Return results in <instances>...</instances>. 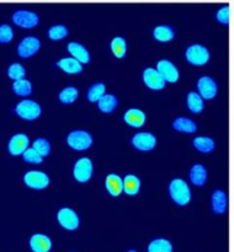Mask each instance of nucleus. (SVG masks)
I'll return each mask as SVG.
<instances>
[{
	"instance_id": "18",
	"label": "nucleus",
	"mask_w": 234,
	"mask_h": 252,
	"mask_svg": "<svg viewBox=\"0 0 234 252\" xmlns=\"http://www.w3.org/2000/svg\"><path fill=\"white\" fill-rule=\"evenodd\" d=\"M105 186H106V189H107L108 193L113 197L120 196V194L123 192L122 179H121V177L116 174H110L106 176Z\"/></svg>"
},
{
	"instance_id": "31",
	"label": "nucleus",
	"mask_w": 234,
	"mask_h": 252,
	"mask_svg": "<svg viewBox=\"0 0 234 252\" xmlns=\"http://www.w3.org/2000/svg\"><path fill=\"white\" fill-rule=\"evenodd\" d=\"M105 84L102 83H95L89 88L88 90V100L90 102H98L103 95H105Z\"/></svg>"
},
{
	"instance_id": "35",
	"label": "nucleus",
	"mask_w": 234,
	"mask_h": 252,
	"mask_svg": "<svg viewBox=\"0 0 234 252\" xmlns=\"http://www.w3.org/2000/svg\"><path fill=\"white\" fill-rule=\"evenodd\" d=\"M68 34V30L64 25H54L51 29L48 30V36L49 38L53 41H58V39L64 38Z\"/></svg>"
},
{
	"instance_id": "27",
	"label": "nucleus",
	"mask_w": 234,
	"mask_h": 252,
	"mask_svg": "<svg viewBox=\"0 0 234 252\" xmlns=\"http://www.w3.org/2000/svg\"><path fill=\"white\" fill-rule=\"evenodd\" d=\"M194 147L201 153H209L214 149V140L209 137H196L192 142Z\"/></svg>"
},
{
	"instance_id": "21",
	"label": "nucleus",
	"mask_w": 234,
	"mask_h": 252,
	"mask_svg": "<svg viewBox=\"0 0 234 252\" xmlns=\"http://www.w3.org/2000/svg\"><path fill=\"white\" fill-rule=\"evenodd\" d=\"M190 180L196 186H203L207 180V170L202 164H195L190 169Z\"/></svg>"
},
{
	"instance_id": "10",
	"label": "nucleus",
	"mask_w": 234,
	"mask_h": 252,
	"mask_svg": "<svg viewBox=\"0 0 234 252\" xmlns=\"http://www.w3.org/2000/svg\"><path fill=\"white\" fill-rule=\"evenodd\" d=\"M197 89L199 95L206 100H211L218 93V85L211 76H201L197 81Z\"/></svg>"
},
{
	"instance_id": "19",
	"label": "nucleus",
	"mask_w": 234,
	"mask_h": 252,
	"mask_svg": "<svg viewBox=\"0 0 234 252\" xmlns=\"http://www.w3.org/2000/svg\"><path fill=\"white\" fill-rule=\"evenodd\" d=\"M211 203H212V209H213L214 213L223 214L224 212L227 211V194H226V192L222 191V189H216V191L212 193Z\"/></svg>"
},
{
	"instance_id": "14",
	"label": "nucleus",
	"mask_w": 234,
	"mask_h": 252,
	"mask_svg": "<svg viewBox=\"0 0 234 252\" xmlns=\"http://www.w3.org/2000/svg\"><path fill=\"white\" fill-rule=\"evenodd\" d=\"M29 143L30 139L26 134H24V133H17V134L12 135L11 139L9 140L7 149H9L10 154L22 155L25 150L29 148Z\"/></svg>"
},
{
	"instance_id": "39",
	"label": "nucleus",
	"mask_w": 234,
	"mask_h": 252,
	"mask_svg": "<svg viewBox=\"0 0 234 252\" xmlns=\"http://www.w3.org/2000/svg\"><path fill=\"white\" fill-rule=\"evenodd\" d=\"M127 252H137V251H135V250H128Z\"/></svg>"
},
{
	"instance_id": "9",
	"label": "nucleus",
	"mask_w": 234,
	"mask_h": 252,
	"mask_svg": "<svg viewBox=\"0 0 234 252\" xmlns=\"http://www.w3.org/2000/svg\"><path fill=\"white\" fill-rule=\"evenodd\" d=\"M157 71L162 75L164 81L169 83H176L179 79V69L175 66L174 63H171L167 59H160L157 63Z\"/></svg>"
},
{
	"instance_id": "33",
	"label": "nucleus",
	"mask_w": 234,
	"mask_h": 252,
	"mask_svg": "<svg viewBox=\"0 0 234 252\" xmlns=\"http://www.w3.org/2000/svg\"><path fill=\"white\" fill-rule=\"evenodd\" d=\"M32 149L36 150L42 158L47 157L51 152V144L46 138H37L33 143H32Z\"/></svg>"
},
{
	"instance_id": "7",
	"label": "nucleus",
	"mask_w": 234,
	"mask_h": 252,
	"mask_svg": "<svg viewBox=\"0 0 234 252\" xmlns=\"http://www.w3.org/2000/svg\"><path fill=\"white\" fill-rule=\"evenodd\" d=\"M73 175L76 181L86 182L93 175V161L89 158H80L75 162L73 169Z\"/></svg>"
},
{
	"instance_id": "34",
	"label": "nucleus",
	"mask_w": 234,
	"mask_h": 252,
	"mask_svg": "<svg viewBox=\"0 0 234 252\" xmlns=\"http://www.w3.org/2000/svg\"><path fill=\"white\" fill-rule=\"evenodd\" d=\"M7 75H9L10 79L16 81V80H20V79L25 78V75H26V70H25L22 64L12 63L11 65L7 68Z\"/></svg>"
},
{
	"instance_id": "5",
	"label": "nucleus",
	"mask_w": 234,
	"mask_h": 252,
	"mask_svg": "<svg viewBox=\"0 0 234 252\" xmlns=\"http://www.w3.org/2000/svg\"><path fill=\"white\" fill-rule=\"evenodd\" d=\"M12 21L15 25L24 29H32L38 24V15L30 10H16L12 14Z\"/></svg>"
},
{
	"instance_id": "23",
	"label": "nucleus",
	"mask_w": 234,
	"mask_h": 252,
	"mask_svg": "<svg viewBox=\"0 0 234 252\" xmlns=\"http://www.w3.org/2000/svg\"><path fill=\"white\" fill-rule=\"evenodd\" d=\"M123 191L128 196H134L139 192L140 189V180L135 175H126L125 179L122 180Z\"/></svg>"
},
{
	"instance_id": "37",
	"label": "nucleus",
	"mask_w": 234,
	"mask_h": 252,
	"mask_svg": "<svg viewBox=\"0 0 234 252\" xmlns=\"http://www.w3.org/2000/svg\"><path fill=\"white\" fill-rule=\"evenodd\" d=\"M14 37V31L11 27L6 24L0 25V43H7Z\"/></svg>"
},
{
	"instance_id": "30",
	"label": "nucleus",
	"mask_w": 234,
	"mask_h": 252,
	"mask_svg": "<svg viewBox=\"0 0 234 252\" xmlns=\"http://www.w3.org/2000/svg\"><path fill=\"white\" fill-rule=\"evenodd\" d=\"M111 51H112L113 56L116 58H122L125 57L126 51H127V44H126V41L123 37H115V38L111 41Z\"/></svg>"
},
{
	"instance_id": "11",
	"label": "nucleus",
	"mask_w": 234,
	"mask_h": 252,
	"mask_svg": "<svg viewBox=\"0 0 234 252\" xmlns=\"http://www.w3.org/2000/svg\"><path fill=\"white\" fill-rule=\"evenodd\" d=\"M41 47V42L37 37L34 36H27L17 46V53L22 58H29V57L33 56Z\"/></svg>"
},
{
	"instance_id": "28",
	"label": "nucleus",
	"mask_w": 234,
	"mask_h": 252,
	"mask_svg": "<svg viewBox=\"0 0 234 252\" xmlns=\"http://www.w3.org/2000/svg\"><path fill=\"white\" fill-rule=\"evenodd\" d=\"M148 252H172V245L167 239H155L148 245Z\"/></svg>"
},
{
	"instance_id": "20",
	"label": "nucleus",
	"mask_w": 234,
	"mask_h": 252,
	"mask_svg": "<svg viewBox=\"0 0 234 252\" xmlns=\"http://www.w3.org/2000/svg\"><path fill=\"white\" fill-rule=\"evenodd\" d=\"M57 65L62 69L63 71L68 74H78L81 73L83 70V65L79 63L76 59H74L73 57H69V58H62L57 62Z\"/></svg>"
},
{
	"instance_id": "24",
	"label": "nucleus",
	"mask_w": 234,
	"mask_h": 252,
	"mask_svg": "<svg viewBox=\"0 0 234 252\" xmlns=\"http://www.w3.org/2000/svg\"><path fill=\"white\" fill-rule=\"evenodd\" d=\"M117 98H116V96L112 95V94H105V95L98 101L99 110L102 111V112L105 113L112 112L116 108V106H117Z\"/></svg>"
},
{
	"instance_id": "36",
	"label": "nucleus",
	"mask_w": 234,
	"mask_h": 252,
	"mask_svg": "<svg viewBox=\"0 0 234 252\" xmlns=\"http://www.w3.org/2000/svg\"><path fill=\"white\" fill-rule=\"evenodd\" d=\"M22 158H24L25 161L30 162V164H41L43 161V158L32 148H27L22 154Z\"/></svg>"
},
{
	"instance_id": "3",
	"label": "nucleus",
	"mask_w": 234,
	"mask_h": 252,
	"mask_svg": "<svg viewBox=\"0 0 234 252\" xmlns=\"http://www.w3.org/2000/svg\"><path fill=\"white\" fill-rule=\"evenodd\" d=\"M67 143L75 150H85L93 144V137L86 130H73L67 137Z\"/></svg>"
},
{
	"instance_id": "4",
	"label": "nucleus",
	"mask_w": 234,
	"mask_h": 252,
	"mask_svg": "<svg viewBox=\"0 0 234 252\" xmlns=\"http://www.w3.org/2000/svg\"><path fill=\"white\" fill-rule=\"evenodd\" d=\"M186 59L194 65H203L209 59V51L201 44H191L186 48Z\"/></svg>"
},
{
	"instance_id": "25",
	"label": "nucleus",
	"mask_w": 234,
	"mask_h": 252,
	"mask_svg": "<svg viewBox=\"0 0 234 252\" xmlns=\"http://www.w3.org/2000/svg\"><path fill=\"white\" fill-rule=\"evenodd\" d=\"M153 36L160 42H169L174 38V31L167 25H159L153 30Z\"/></svg>"
},
{
	"instance_id": "16",
	"label": "nucleus",
	"mask_w": 234,
	"mask_h": 252,
	"mask_svg": "<svg viewBox=\"0 0 234 252\" xmlns=\"http://www.w3.org/2000/svg\"><path fill=\"white\" fill-rule=\"evenodd\" d=\"M67 48H68L69 53L73 56V58L76 59L80 64H86L90 62V53L83 44L78 43V42H69Z\"/></svg>"
},
{
	"instance_id": "2",
	"label": "nucleus",
	"mask_w": 234,
	"mask_h": 252,
	"mask_svg": "<svg viewBox=\"0 0 234 252\" xmlns=\"http://www.w3.org/2000/svg\"><path fill=\"white\" fill-rule=\"evenodd\" d=\"M15 112L20 116L21 118L27 121H33L36 118L39 117L42 112V108L39 106V103H37L36 101L32 100H25L20 101L19 103L15 107Z\"/></svg>"
},
{
	"instance_id": "12",
	"label": "nucleus",
	"mask_w": 234,
	"mask_h": 252,
	"mask_svg": "<svg viewBox=\"0 0 234 252\" xmlns=\"http://www.w3.org/2000/svg\"><path fill=\"white\" fill-rule=\"evenodd\" d=\"M132 144L138 150H143V152H148L152 150L157 144V138L148 132H139L135 133L132 138Z\"/></svg>"
},
{
	"instance_id": "13",
	"label": "nucleus",
	"mask_w": 234,
	"mask_h": 252,
	"mask_svg": "<svg viewBox=\"0 0 234 252\" xmlns=\"http://www.w3.org/2000/svg\"><path fill=\"white\" fill-rule=\"evenodd\" d=\"M143 80L145 85L152 90H162L165 86L164 79L155 68H145L143 71Z\"/></svg>"
},
{
	"instance_id": "26",
	"label": "nucleus",
	"mask_w": 234,
	"mask_h": 252,
	"mask_svg": "<svg viewBox=\"0 0 234 252\" xmlns=\"http://www.w3.org/2000/svg\"><path fill=\"white\" fill-rule=\"evenodd\" d=\"M187 106L190 111L194 113H200L203 110V98L196 91H191L187 94Z\"/></svg>"
},
{
	"instance_id": "8",
	"label": "nucleus",
	"mask_w": 234,
	"mask_h": 252,
	"mask_svg": "<svg viewBox=\"0 0 234 252\" xmlns=\"http://www.w3.org/2000/svg\"><path fill=\"white\" fill-rule=\"evenodd\" d=\"M24 182L26 184V186L31 187V189H43L49 185V177L44 172L32 170V171H29L25 174Z\"/></svg>"
},
{
	"instance_id": "32",
	"label": "nucleus",
	"mask_w": 234,
	"mask_h": 252,
	"mask_svg": "<svg viewBox=\"0 0 234 252\" xmlns=\"http://www.w3.org/2000/svg\"><path fill=\"white\" fill-rule=\"evenodd\" d=\"M78 89L74 86H68L59 93V101L62 103H73L78 98Z\"/></svg>"
},
{
	"instance_id": "29",
	"label": "nucleus",
	"mask_w": 234,
	"mask_h": 252,
	"mask_svg": "<svg viewBox=\"0 0 234 252\" xmlns=\"http://www.w3.org/2000/svg\"><path fill=\"white\" fill-rule=\"evenodd\" d=\"M12 90L19 96H27L32 93V84L27 79H20L12 83Z\"/></svg>"
},
{
	"instance_id": "38",
	"label": "nucleus",
	"mask_w": 234,
	"mask_h": 252,
	"mask_svg": "<svg viewBox=\"0 0 234 252\" xmlns=\"http://www.w3.org/2000/svg\"><path fill=\"white\" fill-rule=\"evenodd\" d=\"M229 19H231V6L229 5H224L223 7L217 11V20L222 24L227 25L229 22Z\"/></svg>"
},
{
	"instance_id": "15",
	"label": "nucleus",
	"mask_w": 234,
	"mask_h": 252,
	"mask_svg": "<svg viewBox=\"0 0 234 252\" xmlns=\"http://www.w3.org/2000/svg\"><path fill=\"white\" fill-rule=\"evenodd\" d=\"M30 248L33 252H49L52 249V240L44 234H33L30 239Z\"/></svg>"
},
{
	"instance_id": "6",
	"label": "nucleus",
	"mask_w": 234,
	"mask_h": 252,
	"mask_svg": "<svg viewBox=\"0 0 234 252\" xmlns=\"http://www.w3.org/2000/svg\"><path fill=\"white\" fill-rule=\"evenodd\" d=\"M57 219H58V223L67 230H75L80 223L78 214L68 207H63L59 209L57 213Z\"/></svg>"
},
{
	"instance_id": "22",
	"label": "nucleus",
	"mask_w": 234,
	"mask_h": 252,
	"mask_svg": "<svg viewBox=\"0 0 234 252\" xmlns=\"http://www.w3.org/2000/svg\"><path fill=\"white\" fill-rule=\"evenodd\" d=\"M172 128L177 132L182 133H194L196 132L197 126L192 120L187 117H176L172 122Z\"/></svg>"
},
{
	"instance_id": "1",
	"label": "nucleus",
	"mask_w": 234,
	"mask_h": 252,
	"mask_svg": "<svg viewBox=\"0 0 234 252\" xmlns=\"http://www.w3.org/2000/svg\"><path fill=\"white\" fill-rule=\"evenodd\" d=\"M169 192L172 201L179 206H185L191 199V191L187 182L182 179L171 180L169 185Z\"/></svg>"
},
{
	"instance_id": "17",
	"label": "nucleus",
	"mask_w": 234,
	"mask_h": 252,
	"mask_svg": "<svg viewBox=\"0 0 234 252\" xmlns=\"http://www.w3.org/2000/svg\"><path fill=\"white\" fill-rule=\"evenodd\" d=\"M123 118H125V122L127 125L135 128H139L144 125L145 113L142 110H139V108H130L128 111H126Z\"/></svg>"
}]
</instances>
